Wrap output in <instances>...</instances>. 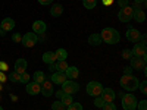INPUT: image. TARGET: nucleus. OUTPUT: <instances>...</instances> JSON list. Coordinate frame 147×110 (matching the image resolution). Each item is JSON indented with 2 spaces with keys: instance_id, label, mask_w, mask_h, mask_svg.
<instances>
[{
  "instance_id": "f257e3e1",
  "label": "nucleus",
  "mask_w": 147,
  "mask_h": 110,
  "mask_svg": "<svg viewBox=\"0 0 147 110\" xmlns=\"http://www.w3.org/2000/svg\"><path fill=\"white\" fill-rule=\"evenodd\" d=\"M100 38L106 44H118L121 40V35L115 28H103V31L100 32Z\"/></svg>"
},
{
  "instance_id": "f03ea898",
  "label": "nucleus",
  "mask_w": 147,
  "mask_h": 110,
  "mask_svg": "<svg viewBox=\"0 0 147 110\" xmlns=\"http://www.w3.org/2000/svg\"><path fill=\"white\" fill-rule=\"evenodd\" d=\"M119 84L121 87L124 88L125 91H136L138 88V78H136L134 75H124L121 79H119Z\"/></svg>"
},
{
  "instance_id": "7ed1b4c3",
  "label": "nucleus",
  "mask_w": 147,
  "mask_h": 110,
  "mask_svg": "<svg viewBox=\"0 0 147 110\" xmlns=\"http://www.w3.org/2000/svg\"><path fill=\"white\" fill-rule=\"evenodd\" d=\"M137 99L132 94H122V109L124 110H136L137 109Z\"/></svg>"
},
{
  "instance_id": "20e7f679",
  "label": "nucleus",
  "mask_w": 147,
  "mask_h": 110,
  "mask_svg": "<svg viewBox=\"0 0 147 110\" xmlns=\"http://www.w3.org/2000/svg\"><path fill=\"white\" fill-rule=\"evenodd\" d=\"M85 91H87L88 95L91 97H97V95H100L102 91H103V85L100 82H97V81H91L87 84V88H85Z\"/></svg>"
},
{
  "instance_id": "39448f33",
  "label": "nucleus",
  "mask_w": 147,
  "mask_h": 110,
  "mask_svg": "<svg viewBox=\"0 0 147 110\" xmlns=\"http://www.w3.org/2000/svg\"><path fill=\"white\" fill-rule=\"evenodd\" d=\"M62 91L65 93V94H71V95H74V94H77L78 91H80V85L75 82V81H72V79H66L63 84H62Z\"/></svg>"
},
{
  "instance_id": "423d86ee",
  "label": "nucleus",
  "mask_w": 147,
  "mask_h": 110,
  "mask_svg": "<svg viewBox=\"0 0 147 110\" xmlns=\"http://www.w3.org/2000/svg\"><path fill=\"white\" fill-rule=\"evenodd\" d=\"M131 53H132V56H136V57H143V59H146V56H147V47H146V41H138L136 46L132 47Z\"/></svg>"
},
{
  "instance_id": "0eeeda50",
  "label": "nucleus",
  "mask_w": 147,
  "mask_h": 110,
  "mask_svg": "<svg viewBox=\"0 0 147 110\" xmlns=\"http://www.w3.org/2000/svg\"><path fill=\"white\" fill-rule=\"evenodd\" d=\"M40 93L44 97H52L55 94V84L49 79H44V82L40 84Z\"/></svg>"
},
{
  "instance_id": "6e6552de",
  "label": "nucleus",
  "mask_w": 147,
  "mask_h": 110,
  "mask_svg": "<svg viewBox=\"0 0 147 110\" xmlns=\"http://www.w3.org/2000/svg\"><path fill=\"white\" fill-rule=\"evenodd\" d=\"M37 41H38V37H37L35 32H27V34H24L22 35V44L25 46V47H34L37 44Z\"/></svg>"
},
{
  "instance_id": "1a4fd4ad",
  "label": "nucleus",
  "mask_w": 147,
  "mask_h": 110,
  "mask_svg": "<svg viewBox=\"0 0 147 110\" xmlns=\"http://www.w3.org/2000/svg\"><path fill=\"white\" fill-rule=\"evenodd\" d=\"M132 12L134 9L131 6H125V7H122L119 10V13H118V19L119 22H129L132 19Z\"/></svg>"
},
{
  "instance_id": "9d476101",
  "label": "nucleus",
  "mask_w": 147,
  "mask_h": 110,
  "mask_svg": "<svg viewBox=\"0 0 147 110\" xmlns=\"http://www.w3.org/2000/svg\"><path fill=\"white\" fill-rule=\"evenodd\" d=\"M129 63H131L129 68L136 69V70H143V69H146V59H143V57L132 56V57L129 59Z\"/></svg>"
},
{
  "instance_id": "9b49d317",
  "label": "nucleus",
  "mask_w": 147,
  "mask_h": 110,
  "mask_svg": "<svg viewBox=\"0 0 147 110\" xmlns=\"http://www.w3.org/2000/svg\"><path fill=\"white\" fill-rule=\"evenodd\" d=\"M100 97L103 99V101H105V103H113V101H115V99H116V93H115L112 88H103V91H102Z\"/></svg>"
},
{
  "instance_id": "f8f14e48",
  "label": "nucleus",
  "mask_w": 147,
  "mask_h": 110,
  "mask_svg": "<svg viewBox=\"0 0 147 110\" xmlns=\"http://www.w3.org/2000/svg\"><path fill=\"white\" fill-rule=\"evenodd\" d=\"M127 40L131 43H138L141 40V32L136 28H129L127 31Z\"/></svg>"
},
{
  "instance_id": "ddd939ff",
  "label": "nucleus",
  "mask_w": 147,
  "mask_h": 110,
  "mask_svg": "<svg viewBox=\"0 0 147 110\" xmlns=\"http://www.w3.org/2000/svg\"><path fill=\"white\" fill-rule=\"evenodd\" d=\"M50 79H52V82L56 84V85H62L68 78H66V75H65V72H53L52 76H50Z\"/></svg>"
},
{
  "instance_id": "4468645a",
  "label": "nucleus",
  "mask_w": 147,
  "mask_h": 110,
  "mask_svg": "<svg viewBox=\"0 0 147 110\" xmlns=\"http://www.w3.org/2000/svg\"><path fill=\"white\" fill-rule=\"evenodd\" d=\"M132 9H134V12H132V19L136 21V22H138V23L144 22V21H146L144 10H143L141 7H132Z\"/></svg>"
},
{
  "instance_id": "2eb2a0df",
  "label": "nucleus",
  "mask_w": 147,
  "mask_h": 110,
  "mask_svg": "<svg viewBox=\"0 0 147 110\" xmlns=\"http://www.w3.org/2000/svg\"><path fill=\"white\" fill-rule=\"evenodd\" d=\"M0 27H2V30L5 32H9L15 28V21L12 19V18H5L2 22H0Z\"/></svg>"
},
{
  "instance_id": "dca6fc26",
  "label": "nucleus",
  "mask_w": 147,
  "mask_h": 110,
  "mask_svg": "<svg viewBox=\"0 0 147 110\" xmlns=\"http://www.w3.org/2000/svg\"><path fill=\"white\" fill-rule=\"evenodd\" d=\"M46 30H47V25H46L44 21H35L32 23V31L35 34H44Z\"/></svg>"
},
{
  "instance_id": "f3484780",
  "label": "nucleus",
  "mask_w": 147,
  "mask_h": 110,
  "mask_svg": "<svg viewBox=\"0 0 147 110\" xmlns=\"http://www.w3.org/2000/svg\"><path fill=\"white\" fill-rule=\"evenodd\" d=\"M27 66H28V63H27L25 59H18L15 62V72L21 75V73L27 72Z\"/></svg>"
},
{
  "instance_id": "a211bd4d",
  "label": "nucleus",
  "mask_w": 147,
  "mask_h": 110,
  "mask_svg": "<svg viewBox=\"0 0 147 110\" xmlns=\"http://www.w3.org/2000/svg\"><path fill=\"white\" fill-rule=\"evenodd\" d=\"M27 93L30 95H37V94H40V84H37V82H28L27 84Z\"/></svg>"
},
{
  "instance_id": "6ab92c4d",
  "label": "nucleus",
  "mask_w": 147,
  "mask_h": 110,
  "mask_svg": "<svg viewBox=\"0 0 147 110\" xmlns=\"http://www.w3.org/2000/svg\"><path fill=\"white\" fill-rule=\"evenodd\" d=\"M65 75L69 79H77L80 76V70H78L77 66H68V69L65 70Z\"/></svg>"
},
{
  "instance_id": "aec40b11",
  "label": "nucleus",
  "mask_w": 147,
  "mask_h": 110,
  "mask_svg": "<svg viewBox=\"0 0 147 110\" xmlns=\"http://www.w3.org/2000/svg\"><path fill=\"white\" fill-rule=\"evenodd\" d=\"M63 13V6L60 5V3H55V5H52V7H50V15L53 16V18H57V16H60Z\"/></svg>"
},
{
  "instance_id": "412c9836",
  "label": "nucleus",
  "mask_w": 147,
  "mask_h": 110,
  "mask_svg": "<svg viewBox=\"0 0 147 110\" xmlns=\"http://www.w3.org/2000/svg\"><path fill=\"white\" fill-rule=\"evenodd\" d=\"M41 59H43L44 63L50 65V63H55V62H56V54H55V52H46Z\"/></svg>"
},
{
  "instance_id": "4be33fe9",
  "label": "nucleus",
  "mask_w": 147,
  "mask_h": 110,
  "mask_svg": "<svg viewBox=\"0 0 147 110\" xmlns=\"http://www.w3.org/2000/svg\"><path fill=\"white\" fill-rule=\"evenodd\" d=\"M103 41H102V38H100V34H91L90 37H88V44H91V46H94V47H97V46H100Z\"/></svg>"
},
{
  "instance_id": "5701e85b",
  "label": "nucleus",
  "mask_w": 147,
  "mask_h": 110,
  "mask_svg": "<svg viewBox=\"0 0 147 110\" xmlns=\"http://www.w3.org/2000/svg\"><path fill=\"white\" fill-rule=\"evenodd\" d=\"M55 54H56V62H62V60L68 59V52L65 50V48H57V50L55 52Z\"/></svg>"
},
{
  "instance_id": "b1692460",
  "label": "nucleus",
  "mask_w": 147,
  "mask_h": 110,
  "mask_svg": "<svg viewBox=\"0 0 147 110\" xmlns=\"http://www.w3.org/2000/svg\"><path fill=\"white\" fill-rule=\"evenodd\" d=\"M32 79H34V82H37V84H43L44 79H47V78H46V75H44V72H41V70H35Z\"/></svg>"
},
{
  "instance_id": "393cba45",
  "label": "nucleus",
  "mask_w": 147,
  "mask_h": 110,
  "mask_svg": "<svg viewBox=\"0 0 147 110\" xmlns=\"http://www.w3.org/2000/svg\"><path fill=\"white\" fill-rule=\"evenodd\" d=\"M60 101H62V104H63L65 107H68L71 103H74V99H72V95H71V94H65L62 99H60Z\"/></svg>"
},
{
  "instance_id": "a878e982",
  "label": "nucleus",
  "mask_w": 147,
  "mask_h": 110,
  "mask_svg": "<svg viewBox=\"0 0 147 110\" xmlns=\"http://www.w3.org/2000/svg\"><path fill=\"white\" fill-rule=\"evenodd\" d=\"M82 5L85 9H94L97 5V0H82Z\"/></svg>"
},
{
  "instance_id": "bb28decb",
  "label": "nucleus",
  "mask_w": 147,
  "mask_h": 110,
  "mask_svg": "<svg viewBox=\"0 0 147 110\" xmlns=\"http://www.w3.org/2000/svg\"><path fill=\"white\" fill-rule=\"evenodd\" d=\"M66 69H68L66 60H62V62H57V63H56V70H57V72H65Z\"/></svg>"
},
{
  "instance_id": "cd10ccee",
  "label": "nucleus",
  "mask_w": 147,
  "mask_h": 110,
  "mask_svg": "<svg viewBox=\"0 0 147 110\" xmlns=\"http://www.w3.org/2000/svg\"><path fill=\"white\" fill-rule=\"evenodd\" d=\"M19 76H21L19 73H16V72L13 70V72H10V73H9L7 79H9L10 82H19Z\"/></svg>"
},
{
  "instance_id": "c85d7f7f",
  "label": "nucleus",
  "mask_w": 147,
  "mask_h": 110,
  "mask_svg": "<svg viewBox=\"0 0 147 110\" xmlns=\"http://www.w3.org/2000/svg\"><path fill=\"white\" fill-rule=\"evenodd\" d=\"M30 79H31L30 73H27V72L21 73V76H19V82H21V84H28V82H30Z\"/></svg>"
},
{
  "instance_id": "c756f323",
  "label": "nucleus",
  "mask_w": 147,
  "mask_h": 110,
  "mask_svg": "<svg viewBox=\"0 0 147 110\" xmlns=\"http://www.w3.org/2000/svg\"><path fill=\"white\" fill-rule=\"evenodd\" d=\"M52 110H66V107L62 104V101H55V103H52Z\"/></svg>"
},
{
  "instance_id": "7c9ffc66",
  "label": "nucleus",
  "mask_w": 147,
  "mask_h": 110,
  "mask_svg": "<svg viewBox=\"0 0 147 110\" xmlns=\"http://www.w3.org/2000/svg\"><path fill=\"white\" fill-rule=\"evenodd\" d=\"M137 90H140L141 94H147V81H141L138 84V88Z\"/></svg>"
},
{
  "instance_id": "2f4dec72",
  "label": "nucleus",
  "mask_w": 147,
  "mask_h": 110,
  "mask_svg": "<svg viewBox=\"0 0 147 110\" xmlns=\"http://www.w3.org/2000/svg\"><path fill=\"white\" fill-rule=\"evenodd\" d=\"M82 109H84L82 104H81V103H75V101L71 103V104L68 106V110H82Z\"/></svg>"
},
{
  "instance_id": "473e14b6",
  "label": "nucleus",
  "mask_w": 147,
  "mask_h": 110,
  "mask_svg": "<svg viewBox=\"0 0 147 110\" xmlns=\"http://www.w3.org/2000/svg\"><path fill=\"white\" fill-rule=\"evenodd\" d=\"M103 104H105L103 99H102L100 95H97V97H96V100H94V106H96V107H99V109H102V107H103Z\"/></svg>"
},
{
  "instance_id": "72a5a7b5",
  "label": "nucleus",
  "mask_w": 147,
  "mask_h": 110,
  "mask_svg": "<svg viewBox=\"0 0 147 110\" xmlns=\"http://www.w3.org/2000/svg\"><path fill=\"white\" fill-rule=\"evenodd\" d=\"M102 109L103 110H116V104L115 103H105Z\"/></svg>"
},
{
  "instance_id": "f704fd0d",
  "label": "nucleus",
  "mask_w": 147,
  "mask_h": 110,
  "mask_svg": "<svg viewBox=\"0 0 147 110\" xmlns=\"http://www.w3.org/2000/svg\"><path fill=\"white\" fill-rule=\"evenodd\" d=\"M137 110H147V101L146 100H141L137 103Z\"/></svg>"
},
{
  "instance_id": "c9c22d12",
  "label": "nucleus",
  "mask_w": 147,
  "mask_h": 110,
  "mask_svg": "<svg viewBox=\"0 0 147 110\" xmlns=\"http://www.w3.org/2000/svg\"><path fill=\"white\" fill-rule=\"evenodd\" d=\"M122 57H124V59H131V57H132L131 50H128V48H125V50H122Z\"/></svg>"
},
{
  "instance_id": "e433bc0d",
  "label": "nucleus",
  "mask_w": 147,
  "mask_h": 110,
  "mask_svg": "<svg viewBox=\"0 0 147 110\" xmlns=\"http://www.w3.org/2000/svg\"><path fill=\"white\" fill-rule=\"evenodd\" d=\"M7 69H9L7 63L3 62V60H0V72H7Z\"/></svg>"
},
{
  "instance_id": "4c0bfd02",
  "label": "nucleus",
  "mask_w": 147,
  "mask_h": 110,
  "mask_svg": "<svg viewBox=\"0 0 147 110\" xmlns=\"http://www.w3.org/2000/svg\"><path fill=\"white\" fill-rule=\"evenodd\" d=\"M12 41H15V43H21V41H22L21 34H13V35H12Z\"/></svg>"
},
{
  "instance_id": "58836bf2",
  "label": "nucleus",
  "mask_w": 147,
  "mask_h": 110,
  "mask_svg": "<svg viewBox=\"0 0 147 110\" xmlns=\"http://www.w3.org/2000/svg\"><path fill=\"white\" fill-rule=\"evenodd\" d=\"M128 3H129V0H118V5H119L121 9L125 7V6H128Z\"/></svg>"
},
{
  "instance_id": "ea45409f",
  "label": "nucleus",
  "mask_w": 147,
  "mask_h": 110,
  "mask_svg": "<svg viewBox=\"0 0 147 110\" xmlns=\"http://www.w3.org/2000/svg\"><path fill=\"white\" fill-rule=\"evenodd\" d=\"M136 2V5H134V7H141V5H146L147 0H134Z\"/></svg>"
},
{
  "instance_id": "a19ab883",
  "label": "nucleus",
  "mask_w": 147,
  "mask_h": 110,
  "mask_svg": "<svg viewBox=\"0 0 147 110\" xmlns=\"http://www.w3.org/2000/svg\"><path fill=\"white\" fill-rule=\"evenodd\" d=\"M38 3H40V5H43V6H47V5L53 3V0H38Z\"/></svg>"
},
{
  "instance_id": "79ce46f5",
  "label": "nucleus",
  "mask_w": 147,
  "mask_h": 110,
  "mask_svg": "<svg viewBox=\"0 0 147 110\" xmlns=\"http://www.w3.org/2000/svg\"><path fill=\"white\" fill-rule=\"evenodd\" d=\"M124 75H132V68H124Z\"/></svg>"
},
{
  "instance_id": "37998d69",
  "label": "nucleus",
  "mask_w": 147,
  "mask_h": 110,
  "mask_svg": "<svg viewBox=\"0 0 147 110\" xmlns=\"http://www.w3.org/2000/svg\"><path fill=\"white\" fill-rule=\"evenodd\" d=\"M49 70H50L52 73H53V72H57V70H56V63H50V65H49Z\"/></svg>"
},
{
  "instance_id": "c03bdc74",
  "label": "nucleus",
  "mask_w": 147,
  "mask_h": 110,
  "mask_svg": "<svg viewBox=\"0 0 147 110\" xmlns=\"http://www.w3.org/2000/svg\"><path fill=\"white\" fill-rule=\"evenodd\" d=\"M112 3H113V0H102V5L103 6H110Z\"/></svg>"
},
{
  "instance_id": "a18cd8bd",
  "label": "nucleus",
  "mask_w": 147,
  "mask_h": 110,
  "mask_svg": "<svg viewBox=\"0 0 147 110\" xmlns=\"http://www.w3.org/2000/svg\"><path fill=\"white\" fill-rule=\"evenodd\" d=\"M7 81V76L5 75V72H0V82H5Z\"/></svg>"
},
{
  "instance_id": "49530a36",
  "label": "nucleus",
  "mask_w": 147,
  "mask_h": 110,
  "mask_svg": "<svg viewBox=\"0 0 147 110\" xmlns=\"http://www.w3.org/2000/svg\"><path fill=\"white\" fill-rule=\"evenodd\" d=\"M65 95V93L62 91V90H59V91H56V97H57V99L60 100V99H62V97Z\"/></svg>"
},
{
  "instance_id": "de8ad7c7",
  "label": "nucleus",
  "mask_w": 147,
  "mask_h": 110,
  "mask_svg": "<svg viewBox=\"0 0 147 110\" xmlns=\"http://www.w3.org/2000/svg\"><path fill=\"white\" fill-rule=\"evenodd\" d=\"M5 34H6V32H5V31L2 30V27H0V35H5Z\"/></svg>"
},
{
  "instance_id": "09e8293b",
  "label": "nucleus",
  "mask_w": 147,
  "mask_h": 110,
  "mask_svg": "<svg viewBox=\"0 0 147 110\" xmlns=\"http://www.w3.org/2000/svg\"><path fill=\"white\" fill-rule=\"evenodd\" d=\"M0 110H3V107H2V106H0Z\"/></svg>"
},
{
  "instance_id": "8fccbe9b",
  "label": "nucleus",
  "mask_w": 147,
  "mask_h": 110,
  "mask_svg": "<svg viewBox=\"0 0 147 110\" xmlns=\"http://www.w3.org/2000/svg\"><path fill=\"white\" fill-rule=\"evenodd\" d=\"M136 110H137V109H136Z\"/></svg>"
}]
</instances>
